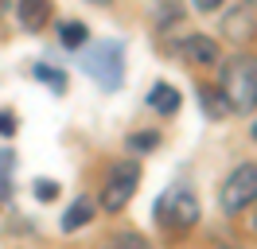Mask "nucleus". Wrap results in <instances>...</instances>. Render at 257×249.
<instances>
[{"label":"nucleus","mask_w":257,"mask_h":249,"mask_svg":"<svg viewBox=\"0 0 257 249\" xmlns=\"http://www.w3.org/2000/svg\"><path fill=\"white\" fill-rule=\"evenodd\" d=\"M218 93L226 97L230 113H253L257 109V59L253 55H234L222 66V86Z\"/></svg>","instance_id":"nucleus-1"},{"label":"nucleus","mask_w":257,"mask_h":249,"mask_svg":"<svg viewBox=\"0 0 257 249\" xmlns=\"http://www.w3.org/2000/svg\"><path fill=\"white\" fill-rule=\"evenodd\" d=\"M156 222L172 233H187L199 222V199L187 183H172L156 202Z\"/></svg>","instance_id":"nucleus-2"},{"label":"nucleus","mask_w":257,"mask_h":249,"mask_svg":"<svg viewBox=\"0 0 257 249\" xmlns=\"http://www.w3.org/2000/svg\"><path fill=\"white\" fill-rule=\"evenodd\" d=\"M218 202H222L226 214H238L245 206H253L257 202V164H238L230 171L222 191H218Z\"/></svg>","instance_id":"nucleus-3"},{"label":"nucleus","mask_w":257,"mask_h":249,"mask_svg":"<svg viewBox=\"0 0 257 249\" xmlns=\"http://www.w3.org/2000/svg\"><path fill=\"white\" fill-rule=\"evenodd\" d=\"M137 183H141V168L137 164H128V160H121V164H113L109 168V179H105V187H101V206L105 210H125L128 199L137 195Z\"/></svg>","instance_id":"nucleus-4"},{"label":"nucleus","mask_w":257,"mask_h":249,"mask_svg":"<svg viewBox=\"0 0 257 249\" xmlns=\"http://www.w3.org/2000/svg\"><path fill=\"white\" fill-rule=\"evenodd\" d=\"M82 66H86L90 78H97L101 90H117V86H121V66H125L121 43H97L94 51L82 59Z\"/></svg>","instance_id":"nucleus-5"},{"label":"nucleus","mask_w":257,"mask_h":249,"mask_svg":"<svg viewBox=\"0 0 257 249\" xmlns=\"http://www.w3.org/2000/svg\"><path fill=\"white\" fill-rule=\"evenodd\" d=\"M148 105L156 109V113H164V117H176L179 105H183V97H179V90H172L168 82H156V86L148 90Z\"/></svg>","instance_id":"nucleus-6"},{"label":"nucleus","mask_w":257,"mask_h":249,"mask_svg":"<svg viewBox=\"0 0 257 249\" xmlns=\"http://www.w3.org/2000/svg\"><path fill=\"white\" fill-rule=\"evenodd\" d=\"M94 214H97V202L94 199H74L70 206H66V214H63V230L66 233L82 230V226H90V222H94Z\"/></svg>","instance_id":"nucleus-7"},{"label":"nucleus","mask_w":257,"mask_h":249,"mask_svg":"<svg viewBox=\"0 0 257 249\" xmlns=\"http://www.w3.org/2000/svg\"><path fill=\"white\" fill-rule=\"evenodd\" d=\"M183 55L191 62H203V66H210V62L222 59V51H218V43L210 39V35H191L187 43H183Z\"/></svg>","instance_id":"nucleus-8"},{"label":"nucleus","mask_w":257,"mask_h":249,"mask_svg":"<svg viewBox=\"0 0 257 249\" xmlns=\"http://www.w3.org/2000/svg\"><path fill=\"white\" fill-rule=\"evenodd\" d=\"M51 20V0H20V24L28 31H39Z\"/></svg>","instance_id":"nucleus-9"},{"label":"nucleus","mask_w":257,"mask_h":249,"mask_svg":"<svg viewBox=\"0 0 257 249\" xmlns=\"http://www.w3.org/2000/svg\"><path fill=\"white\" fill-rule=\"evenodd\" d=\"M253 31H257V24H253V16H249V12H230V16H226V39L245 43V39H253Z\"/></svg>","instance_id":"nucleus-10"},{"label":"nucleus","mask_w":257,"mask_h":249,"mask_svg":"<svg viewBox=\"0 0 257 249\" xmlns=\"http://www.w3.org/2000/svg\"><path fill=\"white\" fill-rule=\"evenodd\" d=\"M59 39H63V47H82L86 43V24H78V20L59 24Z\"/></svg>","instance_id":"nucleus-11"},{"label":"nucleus","mask_w":257,"mask_h":249,"mask_svg":"<svg viewBox=\"0 0 257 249\" xmlns=\"http://www.w3.org/2000/svg\"><path fill=\"white\" fill-rule=\"evenodd\" d=\"M32 74L39 78V82H47L51 90H66V74H59V70H51V66H43V62H39V66H32Z\"/></svg>","instance_id":"nucleus-12"},{"label":"nucleus","mask_w":257,"mask_h":249,"mask_svg":"<svg viewBox=\"0 0 257 249\" xmlns=\"http://www.w3.org/2000/svg\"><path fill=\"white\" fill-rule=\"evenodd\" d=\"M203 93V105H207V113L210 117H222V113H230V105H226V97L218 90H199Z\"/></svg>","instance_id":"nucleus-13"},{"label":"nucleus","mask_w":257,"mask_h":249,"mask_svg":"<svg viewBox=\"0 0 257 249\" xmlns=\"http://www.w3.org/2000/svg\"><path fill=\"white\" fill-rule=\"evenodd\" d=\"M160 144V133H133L128 137V152H148Z\"/></svg>","instance_id":"nucleus-14"},{"label":"nucleus","mask_w":257,"mask_h":249,"mask_svg":"<svg viewBox=\"0 0 257 249\" xmlns=\"http://www.w3.org/2000/svg\"><path fill=\"white\" fill-rule=\"evenodd\" d=\"M35 195H39L43 202H51L55 195H59V187H55V179H39V183H35Z\"/></svg>","instance_id":"nucleus-15"},{"label":"nucleus","mask_w":257,"mask_h":249,"mask_svg":"<svg viewBox=\"0 0 257 249\" xmlns=\"http://www.w3.org/2000/svg\"><path fill=\"white\" fill-rule=\"evenodd\" d=\"M0 133H4V137H12V133H16V121H12V113H4V109H0Z\"/></svg>","instance_id":"nucleus-16"},{"label":"nucleus","mask_w":257,"mask_h":249,"mask_svg":"<svg viewBox=\"0 0 257 249\" xmlns=\"http://www.w3.org/2000/svg\"><path fill=\"white\" fill-rule=\"evenodd\" d=\"M222 4H226V0H195V8H199V12H218Z\"/></svg>","instance_id":"nucleus-17"},{"label":"nucleus","mask_w":257,"mask_h":249,"mask_svg":"<svg viewBox=\"0 0 257 249\" xmlns=\"http://www.w3.org/2000/svg\"><path fill=\"white\" fill-rule=\"evenodd\" d=\"M90 4H97V8H109L113 0H90Z\"/></svg>","instance_id":"nucleus-18"},{"label":"nucleus","mask_w":257,"mask_h":249,"mask_svg":"<svg viewBox=\"0 0 257 249\" xmlns=\"http://www.w3.org/2000/svg\"><path fill=\"white\" fill-rule=\"evenodd\" d=\"M4 12H8V0H0V16H4Z\"/></svg>","instance_id":"nucleus-19"},{"label":"nucleus","mask_w":257,"mask_h":249,"mask_svg":"<svg viewBox=\"0 0 257 249\" xmlns=\"http://www.w3.org/2000/svg\"><path fill=\"white\" fill-rule=\"evenodd\" d=\"M253 140H257V121H253Z\"/></svg>","instance_id":"nucleus-20"},{"label":"nucleus","mask_w":257,"mask_h":249,"mask_svg":"<svg viewBox=\"0 0 257 249\" xmlns=\"http://www.w3.org/2000/svg\"><path fill=\"white\" fill-rule=\"evenodd\" d=\"M253 230H257V214H253Z\"/></svg>","instance_id":"nucleus-21"},{"label":"nucleus","mask_w":257,"mask_h":249,"mask_svg":"<svg viewBox=\"0 0 257 249\" xmlns=\"http://www.w3.org/2000/svg\"><path fill=\"white\" fill-rule=\"evenodd\" d=\"M245 4H257V0H245Z\"/></svg>","instance_id":"nucleus-22"}]
</instances>
